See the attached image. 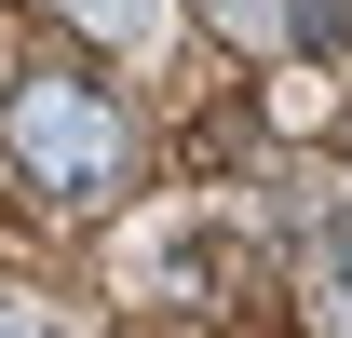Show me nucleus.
<instances>
[{
	"label": "nucleus",
	"mask_w": 352,
	"mask_h": 338,
	"mask_svg": "<svg viewBox=\"0 0 352 338\" xmlns=\"http://www.w3.org/2000/svg\"><path fill=\"white\" fill-rule=\"evenodd\" d=\"M0 149H14L28 190H54V203H109V190L135 176L122 109H109V82H82V68H28L14 109H0Z\"/></svg>",
	"instance_id": "nucleus-1"
},
{
	"label": "nucleus",
	"mask_w": 352,
	"mask_h": 338,
	"mask_svg": "<svg viewBox=\"0 0 352 338\" xmlns=\"http://www.w3.org/2000/svg\"><path fill=\"white\" fill-rule=\"evenodd\" d=\"M204 14H217L230 41H285V27H298V0H204Z\"/></svg>",
	"instance_id": "nucleus-2"
},
{
	"label": "nucleus",
	"mask_w": 352,
	"mask_h": 338,
	"mask_svg": "<svg viewBox=\"0 0 352 338\" xmlns=\"http://www.w3.org/2000/svg\"><path fill=\"white\" fill-rule=\"evenodd\" d=\"M95 27H109V41H149V27H163V0H82Z\"/></svg>",
	"instance_id": "nucleus-3"
},
{
	"label": "nucleus",
	"mask_w": 352,
	"mask_h": 338,
	"mask_svg": "<svg viewBox=\"0 0 352 338\" xmlns=\"http://www.w3.org/2000/svg\"><path fill=\"white\" fill-rule=\"evenodd\" d=\"M325 284H339V338H352V216L325 230Z\"/></svg>",
	"instance_id": "nucleus-4"
},
{
	"label": "nucleus",
	"mask_w": 352,
	"mask_h": 338,
	"mask_svg": "<svg viewBox=\"0 0 352 338\" xmlns=\"http://www.w3.org/2000/svg\"><path fill=\"white\" fill-rule=\"evenodd\" d=\"M0 338H41V311H28V297H0Z\"/></svg>",
	"instance_id": "nucleus-5"
}]
</instances>
